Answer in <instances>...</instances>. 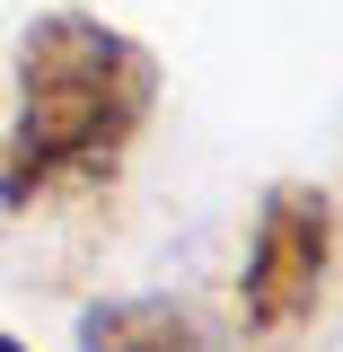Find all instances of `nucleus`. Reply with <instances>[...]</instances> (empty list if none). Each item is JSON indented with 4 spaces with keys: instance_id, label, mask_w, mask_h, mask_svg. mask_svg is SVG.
<instances>
[{
    "instance_id": "f03ea898",
    "label": "nucleus",
    "mask_w": 343,
    "mask_h": 352,
    "mask_svg": "<svg viewBox=\"0 0 343 352\" xmlns=\"http://www.w3.org/2000/svg\"><path fill=\"white\" fill-rule=\"evenodd\" d=\"M335 282V194L326 185H264L256 229H247V264H238V317L256 344L300 335L317 300Z\"/></svg>"
},
{
    "instance_id": "7ed1b4c3",
    "label": "nucleus",
    "mask_w": 343,
    "mask_h": 352,
    "mask_svg": "<svg viewBox=\"0 0 343 352\" xmlns=\"http://www.w3.org/2000/svg\"><path fill=\"white\" fill-rule=\"evenodd\" d=\"M80 352H229L176 300H97L80 308Z\"/></svg>"
},
{
    "instance_id": "f257e3e1",
    "label": "nucleus",
    "mask_w": 343,
    "mask_h": 352,
    "mask_svg": "<svg viewBox=\"0 0 343 352\" xmlns=\"http://www.w3.org/2000/svg\"><path fill=\"white\" fill-rule=\"evenodd\" d=\"M9 80L18 88L0 132V212L115 185L159 115V53L88 9H44L18 36Z\"/></svg>"
},
{
    "instance_id": "20e7f679",
    "label": "nucleus",
    "mask_w": 343,
    "mask_h": 352,
    "mask_svg": "<svg viewBox=\"0 0 343 352\" xmlns=\"http://www.w3.org/2000/svg\"><path fill=\"white\" fill-rule=\"evenodd\" d=\"M0 352H27V344H18V335H9V326H0Z\"/></svg>"
}]
</instances>
